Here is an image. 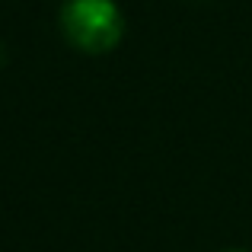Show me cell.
I'll list each match as a JSON object with an SVG mask.
<instances>
[{
  "instance_id": "7a4b0ae2",
  "label": "cell",
  "mask_w": 252,
  "mask_h": 252,
  "mask_svg": "<svg viewBox=\"0 0 252 252\" xmlns=\"http://www.w3.org/2000/svg\"><path fill=\"white\" fill-rule=\"evenodd\" d=\"M6 61V48H3V42H0V64Z\"/></svg>"
},
{
  "instance_id": "3957f363",
  "label": "cell",
  "mask_w": 252,
  "mask_h": 252,
  "mask_svg": "<svg viewBox=\"0 0 252 252\" xmlns=\"http://www.w3.org/2000/svg\"><path fill=\"white\" fill-rule=\"evenodd\" d=\"M223 252H246V249H223Z\"/></svg>"
},
{
  "instance_id": "6da1fadb",
  "label": "cell",
  "mask_w": 252,
  "mask_h": 252,
  "mask_svg": "<svg viewBox=\"0 0 252 252\" xmlns=\"http://www.w3.org/2000/svg\"><path fill=\"white\" fill-rule=\"evenodd\" d=\"M58 26L64 42L83 55H105L125 35V16L115 0H64Z\"/></svg>"
}]
</instances>
